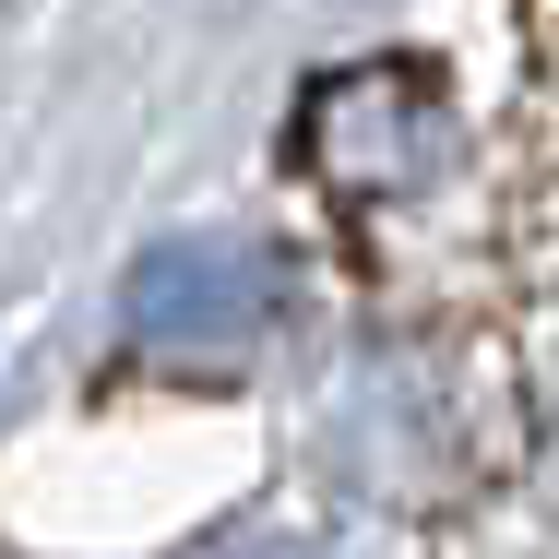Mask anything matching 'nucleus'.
Segmentation results:
<instances>
[{
    "label": "nucleus",
    "mask_w": 559,
    "mask_h": 559,
    "mask_svg": "<svg viewBox=\"0 0 559 559\" xmlns=\"http://www.w3.org/2000/svg\"><path fill=\"white\" fill-rule=\"evenodd\" d=\"M274 559H298V548H274Z\"/></svg>",
    "instance_id": "nucleus-2"
},
{
    "label": "nucleus",
    "mask_w": 559,
    "mask_h": 559,
    "mask_svg": "<svg viewBox=\"0 0 559 559\" xmlns=\"http://www.w3.org/2000/svg\"><path fill=\"white\" fill-rule=\"evenodd\" d=\"M274 310L262 262L250 250H155L143 286H131V334L143 345H238Z\"/></svg>",
    "instance_id": "nucleus-1"
}]
</instances>
